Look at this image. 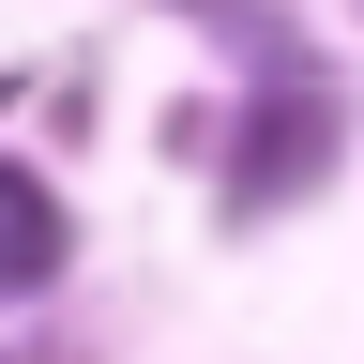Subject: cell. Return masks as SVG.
Segmentation results:
<instances>
[{"label": "cell", "instance_id": "obj_1", "mask_svg": "<svg viewBox=\"0 0 364 364\" xmlns=\"http://www.w3.org/2000/svg\"><path fill=\"white\" fill-rule=\"evenodd\" d=\"M46 273H61V198H46L31 167H0V304L46 289Z\"/></svg>", "mask_w": 364, "mask_h": 364}]
</instances>
